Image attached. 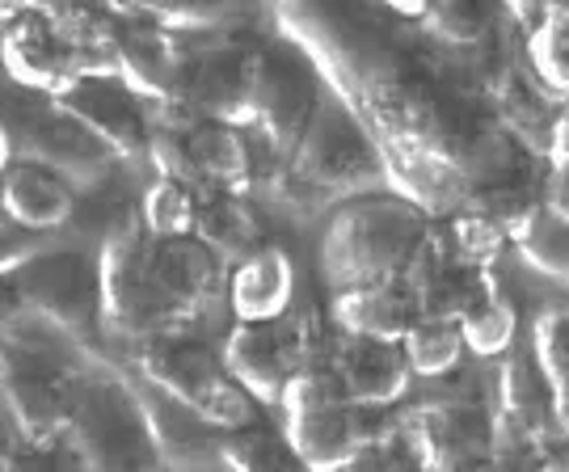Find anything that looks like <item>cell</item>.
<instances>
[{
	"mask_svg": "<svg viewBox=\"0 0 569 472\" xmlns=\"http://www.w3.org/2000/svg\"><path fill=\"white\" fill-rule=\"evenodd\" d=\"M39 253V245L30 241V237H21L18 224H9V220H0V279H9L21 262H30Z\"/></svg>",
	"mask_w": 569,
	"mask_h": 472,
	"instance_id": "cell-38",
	"label": "cell"
},
{
	"mask_svg": "<svg viewBox=\"0 0 569 472\" xmlns=\"http://www.w3.org/2000/svg\"><path fill=\"white\" fill-rule=\"evenodd\" d=\"M502 0H427V9L418 13L422 34H430L443 47H477L493 34Z\"/></svg>",
	"mask_w": 569,
	"mask_h": 472,
	"instance_id": "cell-29",
	"label": "cell"
},
{
	"mask_svg": "<svg viewBox=\"0 0 569 472\" xmlns=\"http://www.w3.org/2000/svg\"><path fill=\"white\" fill-rule=\"evenodd\" d=\"M552 426L561 434H569V384L552 389Z\"/></svg>",
	"mask_w": 569,
	"mask_h": 472,
	"instance_id": "cell-42",
	"label": "cell"
},
{
	"mask_svg": "<svg viewBox=\"0 0 569 472\" xmlns=\"http://www.w3.org/2000/svg\"><path fill=\"white\" fill-rule=\"evenodd\" d=\"M342 472H422L418 460L406 452V443H388V439H371L363 452L355 455Z\"/></svg>",
	"mask_w": 569,
	"mask_h": 472,
	"instance_id": "cell-37",
	"label": "cell"
},
{
	"mask_svg": "<svg viewBox=\"0 0 569 472\" xmlns=\"http://www.w3.org/2000/svg\"><path fill=\"white\" fill-rule=\"evenodd\" d=\"M136 375L182 401L216 431H237L253 422V396L228 375L224 359L190 333H157L148 342H136Z\"/></svg>",
	"mask_w": 569,
	"mask_h": 472,
	"instance_id": "cell-3",
	"label": "cell"
},
{
	"mask_svg": "<svg viewBox=\"0 0 569 472\" xmlns=\"http://www.w3.org/2000/svg\"><path fill=\"white\" fill-rule=\"evenodd\" d=\"M224 368L253 401L279 405L287 380L305 368V347H300V325L283 317L279 321H237L224 338Z\"/></svg>",
	"mask_w": 569,
	"mask_h": 472,
	"instance_id": "cell-12",
	"label": "cell"
},
{
	"mask_svg": "<svg viewBox=\"0 0 569 472\" xmlns=\"http://www.w3.org/2000/svg\"><path fill=\"white\" fill-rule=\"evenodd\" d=\"M401 354L413 375H427V380H439L448 371L460 368L465 359V338H460V325L456 321H435V317H418L409 333L401 338Z\"/></svg>",
	"mask_w": 569,
	"mask_h": 472,
	"instance_id": "cell-31",
	"label": "cell"
},
{
	"mask_svg": "<svg viewBox=\"0 0 569 472\" xmlns=\"http://www.w3.org/2000/svg\"><path fill=\"white\" fill-rule=\"evenodd\" d=\"M540 207L569 224V164H552V173L545 178V190H540Z\"/></svg>",
	"mask_w": 569,
	"mask_h": 472,
	"instance_id": "cell-39",
	"label": "cell"
},
{
	"mask_svg": "<svg viewBox=\"0 0 569 472\" xmlns=\"http://www.w3.org/2000/svg\"><path fill=\"white\" fill-rule=\"evenodd\" d=\"M460 338H465V350L481 354V359H498L507 354L515 342H519V312L507 300V291L493 283V274L486 270L481 288L472 295V304L460 312Z\"/></svg>",
	"mask_w": 569,
	"mask_h": 472,
	"instance_id": "cell-26",
	"label": "cell"
},
{
	"mask_svg": "<svg viewBox=\"0 0 569 472\" xmlns=\"http://www.w3.org/2000/svg\"><path fill=\"white\" fill-rule=\"evenodd\" d=\"M220 472H308L305 460L291 452L279 431L270 426H237L220 434Z\"/></svg>",
	"mask_w": 569,
	"mask_h": 472,
	"instance_id": "cell-28",
	"label": "cell"
},
{
	"mask_svg": "<svg viewBox=\"0 0 569 472\" xmlns=\"http://www.w3.org/2000/svg\"><path fill=\"white\" fill-rule=\"evenodd\" d=\"M510 241L519 249V258L528 262L531 270L549 274V279H566L569 283V224L549 215L540 199L528 207V215L515 224Z\"/></svg>",
	"mask_w": 569,
	"mask_h": 472,
	"instance_id": "cell-30",
	"label": "cell"
},
{
	"mask_svg": "<svg viewBox=\"0 0 569 472\" xmlns=\"http://www.w3.org/2000/svg\"><path fill=\"white\" fill-rule=\"evenodd\" d=\"M186 135H190V157H194L199 185H224V190L249 185L253 157H249V140H244L241 127L199 119V123H186Z\"/></svg>",
	"mask_w": 569,
	"mask_h": 472,
	"instance_id": "cell-25",
	"label": "cell"
},
{
	"mask_svg": "<svg viewBox=\"0 0 569 472\" xmlns=\"http://www.w3.org/2000/svg\"><path fill=\"white\" fill-rule=\"evenodd\" d=\"M279 405H283V439L305 460L308 472H342L376 439L367 422L371 410H359L338 389L326 363L296 371L287 380Z\"/></svg>",
	"mask_w": 569,
	"mask_h": 472,
	"instance_id": "cell-2",
	"label": "cell"
},
{
	"mask_svg": "<svg viewBox=\"0 0 569 472\" xmlns=\"http://www.w3.org/2000/svg\"><path fill=\"white\" fill-rule=\"evenodd\" d=\"M0 207L21 232H51L77 215V190L30 157H13L0 173Z\"/></svg>",
	"mask_w": 569,
	"mask_h": 472,
	"instance_id": "cell-21",
	"label": "cell"
},
{
	"mask_svg": "<svg viewBox=\"0 0 569 472\" xmlns=\"http://www.w3.org/2000/svg\"><path fill=\"white\" fill-rule=\"evenodd\" d=\"M422 207L392 194H359L333 215L321 245V274L333 295L401 279L409 253L422 241Z\"/></svg>",
	"mask_w": 569,
	"mask_h": 472,
	"instance_id": "cell-1",
	"label": "cell"
},
{
	"mask_svg": "<svg viewBox=\"0 0 569 472\" xmlns=\"http://www.w3.org/2000/svg\"><path fill=\"white\" fill-rule=\"evenodd\" d=\"M9 464H13V472H89L81 452L68 439H56V443H21V452L9 455Z\"/></svg>",
	"mask_w": 569,
	"mask_h": 472,
	"instance_id": "cell-36",
	"label": "cell"
},
{
	"mask_svg": "<svg viewBox=\"0 0 569 472\" xmlns=\"http://www.w3.org/2000/svg\"><path fill=\"white\" fill-rule=\"evenodd\" d=\"M486 270H472L456 258L443 232H422V241L413 245L401 283H406L409 300L418 317H435V321H460V312L472 304V295L481 288Z\"/></svg>",
	"mask_w": 569,
	"mask_h": 472,
	"instance_id": "cell-17",
	"label": "cell"
},
{
	"mask_svg": "<svg viewBox=\"0 0 569 472\" xmlns=\"http://www.w3.org/2000/svg\"><path fill=\"white\" fill-rule=\"evenodd\" d=\"M333 321L342 333L355 338H376V342H401L409 325L418 321V309L409 300L401 279L392 283H371V288H350L333 295Z\"/></svg>",
	"mask_w": 569,
	"mask_h": 472,
	"instance_id": "cell-24",
	"label": "cell"
},
{
	"mask_svg": "<svg viewBox=\"0 0 569 472\" xmlns=\"http://www.w3.org/2000/svg\"><path fill=\"white\" fill-rule=\"evenodd\" d=\"M540 472H569V434L561 439V443H549Z\"/></svg>",
	"mask_w": 569,
	"mask_h": 472,
	"instance_id": "cell-43",
	"label": "cell"
},
{
	"mask_svg": "<svg viewBox=\"0 0 569 472\" xmlns=\"http://www.w3.org/2000/svg\"><path fill=\"white\" fill-rule=\"evenodd\" d=\"M385 182V161L367 131L342 102H317L300 144L287 157V185L317 194V199H346L367 194Z\"/></svg>",
	"mask_w": 569,
	"mask_h": 472,
	"instance_id": "cell-5",
	"label": "cell"
},
{
	"mask_svg": "<svg viewBox=\"0 0 569 472\" xmlns=\"http://www.w3.org/2000/svg\"><path fill=\"white\" fill-rule=\"evenodd\" d=\"M380 4L392 9V13H401V18H418L427 9V0H380Z\"/></svg>",
	"mask_w": 569,
	"mask_h": 472,
	"instance_id": "cell-44",
	"label": "cell"
},
{
	"mask_svg": "<svg viewBox=\"0 0 569 472\" xmlns=\"http://www.w3.org/2000/svg\"><path fill=\"white\" fill-rule=\"evenodd\" d=\"M326 368L333 371L338 389L359 405V410H388L409 392V371L401 342H376V338H355L342 333L338 347L329 350Z\"/></svg>",
	"mask_w": 569,
	"mask_h": 472,
	"instance_id": "cell-18",
	"label": "cell"
},
{
	"mask_svg": "<svg viewBox=\"0 0 569 472\" xmlns=\"http://www.w3.org/2000/svg\"><path fill=\"white\" fill-rule=\"evenodd\" d=\"M4 405L18 426L21 443H56L68 439L72 418H77V380L42 354H13V368L4 375Z\"/></svg>",
	"mask_w": 569,
	"mask_h": 472,
	"instance_id": "cell-11",
	"label": "cell"
},
{
	"mask_svg": "<svg viewBox=\"0 0 569 472\" xmlns=\"http://www.w3.org/2000/svg\"><path fill=\"white\" fill-rule=\"evenodd\" d=\"M0 63L13 81L42 98H60L63 89H72L81 77H93V72H114L106 51L63 34L60 26L47 21L42 13H21V18L4 21Z\"/></svg>",
	"mask_w": 569,
	"mask_h": 472,
	"instance_id": "cell-8",
	"label": "cell"
},
{
	"mask_svg": "<svg viewBox=\"0 0 569 472\" xmlns=\"http://www.w3.org/2000/svg\"><path fill=\"white\" fill-rule=\"evenodd\" d=\"M21 157L47 164L51 173H60L63 182L72 185H106L119 157L93 140L77 119H68L60 106L47 102L42 110H26L21 114Z\"/></svg>",
	"mask_w": 569,
	"mask_h": 472,
	"instance_id": "cell-13",
	"label": "cell"
},
{
	"mask_svg": "<svg viewBox=\"0 0 569 472\" xmlns=\"http://www.w3.org/2000/svg\"><path fill=\"white\" fill-rule=\"evenodd\" d=\"M131 392L140 401L164 472H220V434L224 431H216L211 422H203L194 410H186L182 401H173L157 384H148L143 375L131 380Z\"/></svg>",
	"mask_w": 569,
	"mask_h": 472,
	"instance_id": "cell-16",
	"label": "cell"
},
{
	"mask_svg": "<svg viewBox=\"0 0 569 472\" xmlns=\"http://www.w3.org/2000/svg\"><path fill=\"white\" fill-rule=\"evenodd\" d=\"M528 60L536 77L569 102V4H552L528 34Z\"/></svg>",
	"mask_w": 569,
	"mask_h": 472,
	"instance_id": "cell-32",
	"label": "cell"
},
{
	"mask_svg": "<svg viewBox=\"0 0 569 472\" xmlns=\"http://www.w3.org/2000/svg\"><path fill=\"white\" fill-rule=\"evenodd\" d=\"M21 13H34V0H0V21H13Z\"/></svg>",
	"mask_w": 569,
	"mask_h": 472,
	"instance_id": "cell-45",
	"label": "cell"
},
{
	"mask_svg": "<svg viewBox=\"0 0 569 472\" xmlns=\"http://www.w3.org/2000/svg\"><path fill=\"white\" fill-rule=\"evenodd\" d=\"M549 161L569 164V102L557 110V119L549 127Z\"/></svg>",
	"mask_w": 569,
	"mask_h": 472,
	"instance_id": "cell-40",
	"label": "cell"
},
{
	"mask_svg": "<svg viewBox=\"0 0 569 472\" xmlns=\"http://www.w3.org/2000/svg\"><path fill=\"white\" fill-rule=\"evenodd\" d=\"M9 161H13V135H9V127L0 123V173L9 169Z\"/></svg>",
	"mask_w": 569,
	"mask_h": 472,
	"instance_id": "cell-46",
	"label": "cell"
},
{
	"mask_svg": "<svg viewBox=\"0 0 569 472\" xmlns=\"http://www.w3.org/2000/svg\"><path fill=\"white\" fill-rule=\"evenodd\" d=\"M148 262H152L157 288H161L178 329L203 317L224 279L220 258L207 245H199L194 237H148Z\"/></svg>",
	"mask_w": 569,
	"mask_h": 472,
	"instance_id": "cell-19",
	"label": "cell"
},
{
	"mask_svg": "<svg viewBox=\"0 0 569 472\" xmlns=\"http://www.w3.org/2000/svg\"><path fill=\"white\" fill-rule=\"evenodd\" d=\"M122 13H131L136 21L148 26H161V30H178V34H211V30H224L237 26L244 18V0H106Z\"/></svg>",
	"mask_w": 569,
	"mask_h": 472,
	"instance_id": "cell-27",
	"label": "cell"
},
{
	"mask_svg": "<svg viewBox=\"0 0 569 472\" xmlns=\"http://www.w3.org/2000/svg\"><path fill=\"white\" fill-rule=\"evenodd\" d=\"M502 4H507L519 21H528V26H536V21H540V13L549 9V0H502Z\"/></svg>",
	"mask_w": 569,
	"mask_h": 472,
	"instance_id": "cell-41",
	"label": "cell"
},
{
	"mask_svg": "<svg viewBox=\"0 0 569 472\" xmlns=\"http://www.w3.org/2000/svg\"><path fill=\"white\" fill-rule=\"evenodd\" d=\"M60 106L68 119L102 140L119 161H136L148 148V114H143V98H136L127 84L114 77V72H93V77H81L72 89H63L60 98H51Z\"/></svg>",
	"mask_w": 569,
	"mask_h": 472,
	"instance_id": "cell-14",
	"label": "cell"
},
{
	"mask_svg": "<svg viewBox=\"0 0 569 472\" xmlns=\"http://www.w3.org/2000/svg\"><path fill=\"white\" fill-rule=\"evenodd\" d=\"M0 472H13V464H9V455H0Z\"/></svg>",
	"mask_w": 569,
	"mask_h": 472,
	"instance_id": "cell-49",
	"label": "cell"
},
{
	"mask_svg": "<svg viewBox=\"0 0 569 472\" xmlns=\"http://www.w3.org/2000/svg\"><path fill=\"white\" fill-rule=\"evenodd\" d=\"M68 443L81 452L89 472H164L131 380L114 371H89L77 380V418Z\"/></svg>",
	"mask_w": 569,
	"mask_h": 472,
	"instance_id": "cell-4",
	"label": "cell"
},
{
	"mask_svg": "<svg viewBox=\"0 0 569 472\" xmlns=\"http://www.w3.org/2000/svg\"><path fill=\"white\" fill-rule=\"evenodd\" d=\"M401 443L422 472H460L498 455L489 410L481 401H456V396L413 405L401 426Z\"/></svg>",
	"mask_w": 569,
	"mask_h": 472,
	"instance_id": "cell-10",
	"label": "cell"
},
{
	"mask_svg": "<svg viewBox=\"0 0 569 472\" xmlns=\"http://www.w3.org/2000/svg\"><path fill=\"white\" fill-rule=\"evenodd\" d=\"M460 472H507L502 464H498V455L493 460H481V464H468V469H460Z\"/></svg>",
	"mask_w": 569,
	"mask_h": 472,
	"instance_id": "cell-47",
	"label": "cell"
},
{
	"mask_svg": "<svg viewBox=\"0 0 569 472\" xmlns=\"http://www.w3.org/2000/svg\"><path fill=\"white\" fill-rule=\"evenodd\" d=\"M317 102H321L317 68H308L300 56H287L279 47H253L244 131L262 135V144L274 148L279 157H291Z\"/></svg>",
	"mask_w": 569,
	"mask_h": 472,
	"instance_id": "cell-7",
	"label": "cell"
},
{
	"mask_svg": "<svg viewBox=\"0 0 569 472\" xmlns=\"http://www.w3.org/2000/svg\"><path fill=\"white\" fill-rule=\"evenodd\" d=\"M110 68L136 98L143 102H169L178 68H182V47L169 30L148 26V21H127L110 30Z\"/></svg>",
	"mask_w": 569,
	"mask_h": 472,
	"instance_id": "cell-20",
	"label": "cell"
},
{
	"mask_svg": "<svg viewBox=\"0 0 569 472\" xmlns=\"http://www.w3.org/2000/svg\"><path fill=\"white\" fill-rule=\"evenodd\" d=\"M502 359L498 371V389H493V448L515 443V448H528V443H545L552 431V384L545 368L536 363L531 347H515Z\"/></svg>",
	"mask_w": 569,
	"mask_h": 472,
	"instance_id": "cell-15",
	"label": "cell"
},
{
	"mask_svg": "<svg viewBox=\"0 0 569 472\" xmlns=\"http://www.w3.org/2000/svg\"><path fill=\"white\" fill-rule=\"evenodd\" d=\"M21 317L56 329L63 338H89L102 329V288H98V253L84 249H39L13 274Z\"/></svg>",
	"mask_w": 569,
	"mask_h": 472,
	"instance_id": "cell-6",
	"label": "cell"
},
{
	"mask_svg": "<svg viewBox=\"0 0 569 472\" xmlns=\"http://www.w3.org/2000/svg\"><path fill=\"white\" fill-rule=\"evenodd\" d=\"M249 60L253 47L216 42L203 51H182L173 98L164 102L161 123H232L244 131V98H249Z\"/></svg>",
	"mask_w": 569,
	"mask_h": 472,
	"instance_id": "cell-9",
	"label": "cell"
},
{
	"mask_svg": "<svg viewBox=\"0 0 569 472\" xmlns=\"http://www.w3.org/2000/svg\"><path fill=\"white\" fill-rule=\"evenodd\" d=\"M194 241L211 249L220 267H237L262 245V224L253 207L241 199V190L199 185L194 190Z\"/></svg>",
	"mask_w": 569,
	"mask_h": 472,
	"instance_id": "cell-23",
	"label": "cell"
},
{
	"mask_svg": "<svg viewBox=\"0 0 569 472\" xmlns=\"http://www.w3.org/2000/svg\"><path fill=\"white\" fill-rule=\"evenodd\" d=\"M507 241V228L493 224L489 215L481 211H460L456 220H451V232H448V245L456 249V258L472 270H486L493 258H498V249Z\"/></svg>",
	"mask_w": 569,
	"mask_h": 472,
	"instance_id": "cell-35",
	"label": "cell"
},
{
	"mask_svg": "<svg viewBox=\"0 0 569 472\" xmlns=\"http://www.w3.org/2000/svg\"><path fill=\"white\" fill-rule=\"evenodd\" d=\"M9 368H13V350L0 342V384H4V375H9Z\"/></svg>",
	"mask_w": 569,
	"mask_h": 472,
	"instance_id": "cell-48",
	"label": "cell"
},
{
	"mask_svg": "<svg viewBox=\"0 0 569 472\" xmlns=\"http://www.w3.org/2000/svg\"><path fill=\"white\" fill-rule=\"evenodd\" d=\"M531 354L545 368L549 384H569V304H549L531 329Z\"/></svg>",
	"mask_w": 569,
	"mask_h": 472,
	"instance_id": "cell-34",
	"label": "cell"
},
{
	"mask_svg": "<svg viewBox=\"0 0 569 472\" xmlns=\"http://www.w3.org/2000/svg\"><path fill=\"white\" fill-rule=\"evenodd\" d=\"M136 211L148 237H194V185L157 178L143 190Z\"/></svg>",
	"mask_w": 569,
	"mask_h": 472,
	"instance_id": "cell-33",
	"label": "cell"
},
{
	"mask_svg": "<svg viewBox=\"0 0 569 472\" xmlns=\"http://www.w3.org/2000/svg\"><path fill=\"white\" fill-rule=\"evenodd\" d=\"M296 300V262L279 245H258L228 279V309L237 321H279Z\"/></svg>",
	"mask_w": 569,
	"mask_h": 472,
	"instance_id": "cell-22",
	"label": "cell"
}]
</instances>
